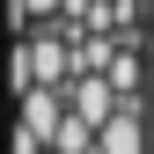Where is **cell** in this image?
Here are the masks:
<instances>
[{"label": "cell", "mask_w": 154, "mask_h": 154, "mask_svg": "<svg viewBox=\"0 0 154 154\" xmlns=\"http://www.w3.org/2000/svg\"><path fill=\"white\" fill-rule=\"evenodd\" d=\"M95 154H147V125L132 110H110L103 132H95Z\"/></svg>", "instance_id": "6da1fadb"}, {"label": "cell", "mask_w": 154, "mask_h": 154, "mask_svg": "<svg viewBox=\"0 0 154 154\" xmlns=\"http://www.w3.org/2000/svg\"><path fill=\"white\" fill-rule=\"evenodd\" d=\"M110 110H118V103H110V88L95 81V73H81V81H73V118H81L88 132H103V118H110Z\"/></svg>", "instance_id": "7a4b0ae2"}, {"label": "cell", "mask_w": 154, "mask_h": 154, "mask_svg": "<svg viewBox=\"0 0 154 154\" xmlns=\"http://www.w3.org/2000/svg\"><path fill=\"white\" fill-rule=\"evenodd\" d=\"M15 8V29H44V15L59 8V0H8Z\"/></svg>", "instance_id": "3957f363"}]
</instances>
